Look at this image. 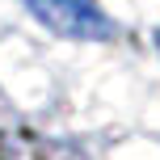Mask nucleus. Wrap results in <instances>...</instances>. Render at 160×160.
<instances>
[{"mask_svg": "<svg viewBox=\"0 0 160 160\" xmlns=\"http://www.w3.org/2000/svg\"><path fill=\"white\" fill-rule=\"evenodd\" d=\"M25 8L51 34H63V38H84V42L114 38V21L97 0H25Z\"/></svg>", "mask_w": 160, "mask_h": 160, "instance_id": "obj_1", "label": "nucleus"}, {"mask_svg": "<svg viewBox=\"0 0 160 160\" xmlns=\"http://www.w3.org/2000/svg\"><path fill=\"white\" fill-rule=\"evenodd\" d=\"M156 47H160V34H156Z\"/></svg>", "mask_w": 160, "mask_h": 160, "instance_id": "obj_2", "label": "nucleus"}]
</instances>
